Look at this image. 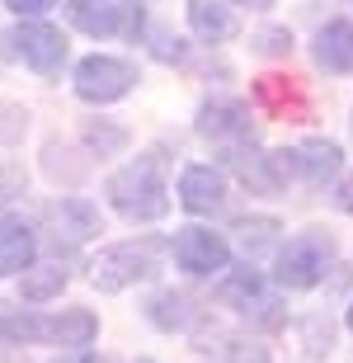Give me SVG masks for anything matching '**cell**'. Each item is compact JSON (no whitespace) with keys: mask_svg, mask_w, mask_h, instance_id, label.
Masks as SVG:
<instances>
[{"mask_svg":"<svg viewBox=\"0 0 353 363\" xmlns=\"http://www.w3.org/2000/svg\"><path fill=\"white\" fill-rule=\"evenodd\" d=\"M104 194H109L113 213L127 217V222H161V217L170 213V189H165L161 165L151 161V156L113 170L109 184H104Z\"/></svg>","mask_w":353,"mask_h":363,"instance_id":"obj_1","label":"cell"},{"mask_svg":"<svg viewBox=\"0 0 353 363\" xmlns=\"http://www.w3.org/2000/svg\"><path fill=\"white\" fill-rule=\"evenodd\" d=\"M0 335L14 345H66V350H85L95 345L99 321L95 311H62V316H42V311H5L0 316Z\"/></svg>","mask_w":353,"mask_h":363,"instance_id":"obj_2","label":"cell"},{"mask_svg":"<svg viewBox=\"0 0 353 363\" xmlns=\"http://www.w3.org/2000/svg\"><path fill=\"white\" fill-rule=\"evenodd\" d=\"M161 259H165V241H122V245H109L90 259V283L99 293H122L132 283H146L161 274Z\"/></svg>","mask_w":353,"mask_h":363,"instance_id":"obj_3","label":"cell"},{"mask_svg":"<svg viewBox=\"0 0 353 363\" xmlns=\"http://www.w3.org/2000/svg\"><path fill=\"white\" fill-rule=\"evenodd\" d=\"M330 264H335V236H325V231H297L278 250V259H273V279H278V288L306 293V288H316L330 274Z\"/></svg>","mask_w":353,"mask_h":363,"instance_id":"obj_4","label":"cell"},{"mask_svg":"<svg viewBox=\"0 0 353 363\" xmlns=\"http://www.w3.org/2000/svg\"><path fill=\"white\" fill-rule=\"evenodd\" d=\"M66 19L90 38H113V33H141L146 14L141 5H118V0H66Z\"/></svg>","mask_w":353,"mask_h":363,"instance_id":"obj_5","label":"cell"},{"mask_svg":"<svg viewBox=\"0 0 353 363\" xmlns=\"http://www.w3.org/2000/svg\"><path fill=\"white\" fill-rule=\"evenodd\" d=\"M5 52L19 57L24 67H33L38 76H52V71H62V62H66V38H62L57 28L38 24V19H24L19 28L5 33Z\"/></svg>","mask_w":353,"mask_h":363,"instance_id":"obj_6","label":"cell"},{"mask_svg":"<svg viewBox=\"0 0 353 363\" xmlns=\"http://www.w3.org/2000/svg\"><path fill=\"white\" fill-rule=\"evenodd\" d=\"M137 85V67L122 57H85L76 67V94L85 104H113Z\"/></svg>","mask_w":353,"mask_h":363,"instance_id":"obj_7","label":"cell"},{"mask_svg":"<svg viewBox=\"0 0 353 363\" xmlns=\"http://www.w3.org/2000/svg\"><path fill=\"white\" fill-rule=\"evenodd\" d=\"M170 250H175L184 274H217V269L231 264L226 236H221V231H207V227H184L175 241H170Z\"/></svg>","mask_w":353,"mask_h":363,"instance_id":"obj_8","label":"cell"},{"mask_svg":"<svg viewBox=\"0 0 353 363\" xmlns=\"http://www.w3.org/2000/svg\"><path fill=\"white\" fill-rule=\"evenodd\" d=\"M226 165H231L236 175L245 184L255 189V194H278L287 184V165H283V151H255V147H241L231 142L226 147Z\"/></svg>","mask_w":353,"mask_h":363,"instance_id":"obj_9","label":"cell"},{"mask_svg":"<svg viewBox=\"0 0 353 363\" xmlns=\"http://www.w3.org/2000/svg\"><path fill=\"white\" fill-rule=\"evenodd\" d=\"M283 165H287V175H301L311 189H325L330 179L340 175L344 151L335 147V142H325V137H311V142H301V147L283 151Z\"/></svg>","mask_w":353,"mask_h":363,"instance_id":"obj_10","label":"cell"},{"mask_svg":"<svg viewBox=\"0 0 353 363\" xmlns=\"http://www.w3.org/2000/svg\"><path fill=\"white\" fill-rule=\"evenodd\" d=\"M221 302L236 307L241 316H259V321H273V307H278V297L269 293V283L259 279V269H236L231 279L221 283Z\"/></svg>","mask_w":353,"mask_h":363,"instance_id":"obj_11","label":"cell"},{"mask_svg":"<svg viewBox=\"0 0 353 363\" xmlns=\"http://www.w3.org/2000/svg\"><path fill=\"white\" fill-rule=\"evenodd\" d=\"M179 203L198 217L221 213V203H226V179H221V170H212V165H189V170L179 175Z\"/></svg>","mask_w":353,"mask_h":363,"instance_id":"obj_12","label":"cell"},{"mask_svg":"<svg viewBox=\"0 0 353 363\" xmlns=\"http://www.w3.org/2000/svg\"><path fill=\"white\" fill-rule=\"evenodd\" d=\"M198 133L212 142H245L250 137V104L241 99H207L198 108Z\"/></svg>","mask_w":353,"mask_h":363,"instance_id":"obj_13","label":"cell"},{"mask_svg":"<svg viewBox=\"0 0 353 363\" xmlns=\"http://www.w3.org/2000/svg\"><path fill=\"white\" fill-rule=\"evenodd\" d=\"M311 57H316V67L330 71V76H349L353 71V24L349 19H335V24L320 28L311 43Z\"/></svg>","mask_w":353,"mask_h":363,"instance_id":"obj_14","label":"cell"},{"mask_svg":"<svg viewBox=\"0 0 353 363\" xmlns=\"http://www.w3.org/2000/svg\"><path fill=\"white\" fill-rule=\"evenodd\" d=\"M47 217H52V227H57V241L66 236V245H81L90 241V236H99L104 231V222H99V208L95 203H85V199H62L47 208Z\"/></svg>","mask_w":353,"mask_h":363,"instance_id":"obj_15","label":"cell"},{"mask_svg":"<svg viewBox=\"0 0 353 363\" xmlns=\"http://www.w3.org/2000/svg\"><path fill=\"white\" fill-rule=\"evenodd\" d=\"M33 227L24 217H0V274H24L33 264Z\"/></svg>","mask_w":353,"mask_h":363,"instance_id":"obj_16","label":"cell"},{"mask_svg":"<svg viewBox=\"0 0 353 363\" xmlns=\"http://www.w3.org/2000/svg\"><path fill=\"white\" fill-rule=\"evenodd\" d=\"M189 24L203 43H226L236 38V14L221 0H189Z\"/></svg>","mask_w":353,"mask_h":363,"instance_id":"obj_17","label":"cell"},{"mask_svg":"<svg viewBox=\"0 0 353 363\" xmlns=\"http://www.w3.org/2000/svg\"><path fill=\"white\" fill-rule=\"evenodd\" d=\"M146 321H156L161 330H184L193 321V307L184 293H156L146 302Z\"/></svg>","mask_w":353,"mask_h":363,"instance_id":"obj_18","label":"cell"},{"mask_svg":"<svg viewBox=\"0 0 353 363\" xmlns=\"http://www.w3.org/2000/svg\"><path fill=\"white\" fill-rule=\"evenodd\" d=\"M66 288V269L62 264H42V269H24V283H19V293L24 302H47Z\"/></svg>","mask_w":353,"mask_h":363,"instance_id":"obj_19","label":"cell"},{"mask_svg":"<svg viewBox=\"0 0 353 363\" xmlns=\"http://www.w3.org/2000/svg\"><path fill=\"white\" fill-rule=\"evenodd\" d=\"M236 231H241L245 255H259V250H264V245L273 241V231H278V222H269V217H245V222H236Z\"/></svg>","mask_w":353,"mask_h":363,"instance_id":"obj_20","label":"cell"},{"mask_svg":"<svg viewBox=\"0 0 353 363\" xmlns=\"http://www.w3.org/2000/svg\"><path fill=\"white\" fill-rule=\"evenodd\" d=\"M226 359H231V363H269V354H264V345H245V340H231V345H226Z\"/></svg>","mask_w":353,"mask_h":363,"instance_id":"obj_21","label":"cell"},{"mask_svg":"<svg viewBox=\"0 0 353 363\" xmlns=\"http://www.w3.org/2000/svg\"><path fill=\"white\" fill-rule=\"evenodd\" d=\"M255 48L259 52H287V48H292V33H287V28H264L255 38Z\"/></svg>","mask_w":353,"mask_h":363,"instance_id":"obj_22","label":"cell"},{"mask_svg":"<svg viewBox=\"0 0 353 363\" xmlns=\"http://www.w3.org/2000/svg\"><path fill=\"white\" fill-rule=\"evenodd\" d=\"M0 5H10L14 14H28V19H33V14H47L57 0H0Z\"/></svg>","mask_w":353,"mask_h":363,"instance_id":"obj_23","label":"cell"},{"mask_svg":"<svg viewBox=\"0 0 353 363\" xmlns=\"http://www.w3.org/2000/svg\"><path fill=\"white\" fill-rule=\"evenodd\" d=\"M85 137H90V147H99V151H109V147H122V133H113V128H109V133H99V128H90Z\"/></svg>","mask_w":353,"mask_h":363,"instance_id":"obj_24","label":"cell"},{"mask_svg":"<svg viewBox=\"0 0 353 363\" xmlns=\"http://www.w3.org/2000/svg\"><path fill=\"white\" fill-rule=\"evenodd\" d=\"M335 208H340V213H353V179H344V184L335 189Z\"/></svg>","mask_w":353,"mask_h":363,"instance_id":"obj_25","label":"cell"},{"mask_svg":"<svg viewBox=\"0 0 353 363\" xmlns=\"http://www.w3.org/2000/svg\"><path fill=\"white\" fill-rule=\"evenodd\" d=\"M57 363H99V359H95V354H85V350H81V354H71V359H57Z\"/></svg>","mask_w":353,"mask_h":363,"instance_id":"obj_26","label":"cell"},{"mask_svg":"<svg viewBox=\"0 0 353 363\" xmlns=\"http://www.w3.org/2000/svg\"><path fill=\"white\" fill-rule=\"evenodd\" d=\"M236 5H250V10H269L273 0H236Z\"/></svg>","mask_w":353,"mask_h":363,"instance_id":"obj_27","label":"cell"},{"mask_svg":"<svg viewBox=\"0 0 353 363\" xmlns=\"http://www.w3.org/2000/svg\"><path fill=\"white\" fill-rule=\"evenodd\" d=\"M349 330H353V302H349Z\"/></svg>","mask_w":353,"mask_h":363,"instance_id":"obj_28","label":"cell"},{"mask_svg":"<svg viewBox=\"0 0 353 363\" xmlns=\"http://www.w3.org/2000/svg\"><path fill=\"white\" fill-rule=\"evenodd\" d=\"M141 363H151V359H141Z\"/></svg>","mask_w":353,"mask_h":363,"instance_id":"obj_29","label":"cell"}]
</instances>
